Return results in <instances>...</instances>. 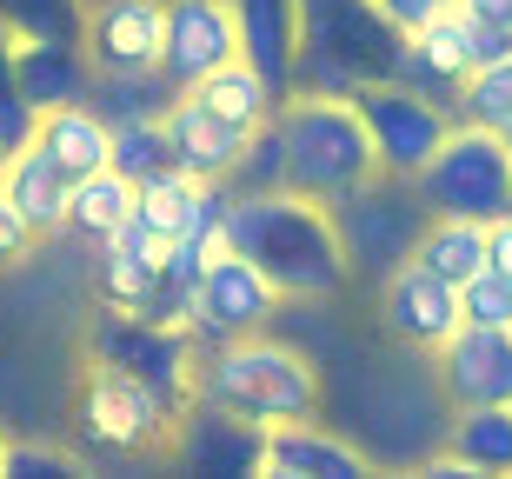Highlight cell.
I'll return each instance as SVG.
<instances>
[{"instance_id":"1","label":"cell","mask_w":512,"mask_h":479,"mask_svg":"<svg viewBox=\"0 0 512 479\" xmlns=\"http://www.w3.org/2000/svg\"><path fill=\"white\" fill-rule=\"evenodd\" d=\"M227 247L247 253L253 267L273 280L280 300H333L346 287V273H353L333 207H320V200H306L293 187L233 193Z\"/></svg>"},{"instance_id":"2","label":"cell","mask_w":512,"mask_h":479,"mask_svg":"<svg viewBox=\"0 0 512 479\" xmlns=\"http://www.w3.org/2000/svg\"><path fill=\"white\" fill-rule=\"evenodd\" d=\"M193 400L220 406L233 420L280 426V420H313L320 413V366L300 346L273 340V333H240V340H213L193 373Z\"/></svg>"},{"instance_id":"3","label":"cell","mask_w":512,"mask_h":479,"mask_svg":"<svg viewBox=\"0 0 512 479\" xmlns=\"http://www.w3.org/2000/svg\"><path fill=\"white\" fill-rule=\"evenodd\" d=\"M280 147H286V187L320 200V207H340L346 193H360L380 154H373V134H366L360 107L346 94H293L280 100Z\"/></svg>"},{"instance_id":"4","label":"cell","mask_w":512,"mask_h":479,"mask_svg":"<svg viewBox=\"0 0 512 479\" xmlns=\"http://www.w3.org/2000/svg\"><path fill=\"white\" fill-rule=\"evenodd\" d=\"M399 34L380 0H300V80L293 94H360L366 80L399 74Z\"/></svg>"},{"instance_id":"5","label":"cell","mask_w":512,"mask_h":479,"mask_svg":"<svg viewBox=\"0 0 512 479\" xmlns=\"http://www.w3.org/2000/svg\"><path fill=\"white\" fill-rule=\"evenodd\" d=\"M419 193L433 213H459V220L512 213V140L479 120H453L439 154L419 167Z\"/></svg>"},{"instance_id":"6","label":"cell","mask_w":512,"mask_h":479,"mask_svg":"<svg viewBox=\"0 0 512 479\" xmlns=\"http://www.w3.org/2000/svg\"><path fill=\"white\" fill-rule=\"evenodd\" d=\"M333 220H340L346 260L386 280L399 260H413L433 207H426V193H419L413 173H373L360 193H346L340 207H333Z\"/></svg>"},{"instance_id":"7","label":"cell","mask_w":512,"mask_h":479,"mask_svg":"<svg viewBox=\"0 0 512 479\" xmlns=\"http://www.w3.org/2000/svg\"><path fill=\"white\" fill-rule=\"evenodd\" d=\"M74 420L100 453H153V446H167L173 433H180V406H173L160 386L94 360L87 366V386H80Z\"/></svg>"},{"instance_id":"8","label":"cell","mask_w":512,"mask_h":479,"mask_svg":"<svg viewBox=\"0 0 512 479\" xmlns=\"http://www.w3.org/2000/svg\"><path fill=\"white\" fill-rule=\"evenodd\" d=\"M193 333L187 326H153L140 320V313H120L107 307L94 320V333H87V360H107L120 366V373H133V380L160 386L180 413L193 406V373H200V353H193Z\"/></svg>"},{"instance_id":"9","label":"cell","mask_w":512,"mask_h":479,"mask_svg":"<svg viewBox=\"0 0 512 479\" xmlns=\"http://www.w3.org/2000/svg\"><path fill=\"white\" fill-rule=\"evenodd\" d=\"M353 107H360L366 134H373V154H380V173H413L439 154V140L453 134V107L433 94H419V87H406V80H366L360 94H353Z\"/></svg>"},{"instance_id":"10","label":"cell","mask_w":512,"mask_h":479,"mask_svg":"<svg viewBox=\"0 0 512 479\" xmlns=\"http://www.w3.org/2000/svg\"><path fill=\"white\" fill-rule=\"evenodd\" d=\"M160 40H167V0H94L80 20V47L100 80L160 74Z\"/></svg>"},{"instance_id":"11","label":"cell","mask_w":512,"mask_h":479,"mask_svg":"<svg viewBox=\"0 0 512 479\" xmlns=\"http://www.w3.org/2000/svg\"><path fill=\"white\" fill-rule=\"evenodd\" d=\"M273 313H280V293L247 253H213L193 287V340H240V333H260Z\"/></svg>"},{"instance_id":"12","label":"cell","mask_w":512,"mask_h":479,"mask_svg":"<svg viewBox=\"0 0 512 479\" xmlns=\"http://www.w3.org/2000/svg\"><path fill=\"white\" fill-rule=\"evenodd\" d=\"M240 60V20L233 0H167V40H160V80L187 94L213 67Z\"/></svg>"},{"instance_id":"13","label":"cell","mask_w":512,"mask_h":479,"mask_svg":"<svg viewBox=\"0 0 512 479\" xmlns=\"http://www.w3.org/2000/svg\"><path fill=\"white\" fill-rule=\"evenodd\" d=\"M380 326L399 346H413V353H439V346L466 326L459 287L439 280V273H426L419 260H399V267L380 280Z\"/></svg>"},{"instance_id":"14","label":"cell","mask_w":512,"mask_h":479,"mask_svg":"<svg viewBox=\"0 0 512 479\" xmlns=\"http://www.w3.org/2000/svg\"><path fill=\"white\" fill-rule=\"evenodd\" d=\"M433 380L453 406H512V326H459L433 353Z\"/></svg>"},{"instance_id":"15","label":"cell","mask_w":512,"mask_h":479,"mask_svg":"<svg viewBox=\"0 0 512 479\" xmlns=\"http://www.w3.org/2000/svg\"><path fill=\"white\" fill-rule=\"evenodd\" d=\"M393 80L446 100V107L459 114V87L473 80V14H466V7H446V14H433L419 34H406Z\"/></svg>"},{"instance_id":"16","label":"cell","mask_w":512,"mask_h":479,"mask_svg":"<svg viewBox=\"0 0 512 479\" xmlns=\"http://www.w3.org/2000/svg\"><path fill=\"white\" fill-rule=\"evenodd\" d=\"M260 473H273V479H360L366 453L313 420H280V426H260Z\"/></svg>"},{"instance_id":"17","label":"cell","mask_w":512,"mask_h":479,"mask_svg":"<svg viewBox=\"0 0 512 479\" xmlns=\"http://www.w3.org/2000/svg\"><path fill=\"white\" fill-rule=\"evenodd\" d=\"M20 94H27V107L34 114H47V107H74V100H94L100 74L94 60H87V47H80L74 34H20Z\"/></svg>"},{"instance_id":"18","label":"cell","mask_w":512,"mask_h":479,"mask_svg":"<svg viewBox=\"0 0 512 479\" xmlns=\"http://www.w3.org/2000/svg\"><path fill=\"white\" fill-rule=\"evenodd\" d=\"M167 140H173V160H180L187 173H200V180H233L240 160H247V140L253 134H247V127H233V120H220L207 100L173 94Z\"/></svg>"},{"instance_id":"19","label":"cell","mask_w":512,"mask_h":479,"mask_svg":"<svg viewBox=\"0 0 512 479\" xmlns=\"http://www.w3.org/2000/svg\"><path fill=\"white\" fill-rule=\"evenodd\" d=\"M240 20V60H253L266 74V87L280 100H293L300 80V0H233Z\"/></svg>"},{"instance_id":"20","label":"cell","mask_w":512,"mask_h":479,"mask_svg":"<svg viewBox=\"0 0 512 479\" xmlns=\"http://www.w3.org/2000/svg\"><path fill=\"white\" fill-rule=\"evenodd\" d=\"M173 460L193 473H260V426L193 400L173 433Z\"/></svg>"},{"instance_id":"21","label":"cell","mask_w":512,"mask_h":479,"mask_svg":"<svg viewBox=\"0 0 512 479\" xmlns=\"http://www.w3.org/2000/svg\"><path fill=\"white\" fill-rule=\"evenodd\" d=\"M34 147L54 160L60 173L87 180V173L114 167V120L100 114L94 100H74V107H47V114H40V127H34Z\"/></svg>"},{"instance_id":"22","label":"cell","mask_w":512,"mask_h":479,"mask_svg":"<svg viewBox=\"0 0 512 479\" xmlns=\"http://www.w3.org/2000/svg\"><path fill=\"white\" fill-rule=\"evenodd\" d=\"M0 193L27 213V227H34V233H60V227H67V200H74V173H60L54 160L27 140V147L7 160V173H0Z\"/></svg>"},{"instance_id":"23","label":"cell","mask_w":512,"mask_h":479,"mask_svg":"<svg viewBox=\"0 0 512 479\" xmlns=\"http://www.w3.org/2000/svg\"><path fill=\"white\" fill-rule=\"evenodd\" d=\"M193 100H207L220 120H233V127H247V134H260L266 120L280 114V94L266 87V74L253 67V60H227V67H213L200 87H187Z\"/></svg>"},{"instance_id":"24","label":"cell","mask_w":512,"mask_h":479,"mask_svg":"<svg viewBox=\"0 0 512 479\" xmlns=\"http://www.w3.org/2000/svg\"><path fill=\"white\" fill-rule=\"evenodd\" d=\"M413 260L426 273H439V280L466 287L473 273H486V220L433 213V220H426V233H419V247H413Z\"/></svg>"},{"instance_id":"25","label":"cell","mask_w":512,"mask_h":479,"mask_svg":"<svg viewBox=\"0 0 512 479\" xmlns=\"http://www.w3.org/2000/svg\"><path fill=\"white\" fill-rule=\"evenodd\" d=\"M446 446L479 479H506L512 473V406H453Z\"/></svg>"},{"instance_id":"26","label":"cell","mask_w":512,"mask_h":479,"mask_svg":"<svg viewBox=\"0 0 512 479\" xmlns=\"http://www.w3.org/2000/svg\"><path fill=\"white\" fill-rule=\"evenodd\" d=\"M140 207V187H133L127 173H114V167H100V173H87V180H74V200H67V233H80V240H107V233L127 220V213Z\"/></svg>"},{"instance_id":"27","label":"cell","mask_w":512,"mask_h":479,"mask_svg":"<svg viewBox=\"0 0 512 479\" xmlns=\"http://www.w3.org/2000/svg\"><path fill=\"white\" fill-rule=\"evenodd\" d=\"M94 280H100V300H107V307L140 313V307H147V293H153V280H160V260L140 253V247H127V240H100Z\"/></svg>"},{"instance_id":"28","label":"cell","mask_w":512,"mask_h":479,"mask_svg":"<svg viewBox=\"0 0 512 479\" xmlns=\"http://www.w3.org/2000/svg\"><path fill=\"white\" fill-rule=\"evenodd\" d=\"M160 167H173L167 114H127V120H114V173H127L133 187H140V180H153Z\"/></svg>"},{"instance_id":"29","label":"cell","mask_w":512,"mask_h":479,"mask_svg":"<svg viewBox=\"0 0 512 479\" xmlns=\"http://www.w3.org/2000/svg\"><path fill=\"white\" fill-rule=\"evenodd\" d=\"M20 27L14 20H0V140H7V147H27V140H34V127H40V114L34 107H27V94H20Z\"/></svg>"},{"instance_id":"30","label":"cell","mask_w":512,"mask_h":479,"mask_svg":"<svg viewBox=\"0 0 512 479\" xmlns=\"http://www.w3.org/2000/svg\"><path fill=\"white\" fill-rule=\"evenodd\" d=\"M459 120H479V127H512V54L479 67L466 87H459Z\"/></svg>"},{"instance_id":"31","label":"cell","mask_w":512,"mask_h":479,"mask_svg":"<svg viewBox=\"0 0 512 479\" xmlns=\"http://www.w3.org/2000/svg\"><path fill=\"white\" fill-rule=\"evenodd\" d=\"M459 307H466V326H512V280L506 273H473L459 287Z\"/></svg>"},{"instance_id":"32","label":"cell","mask_w":512,"mask_h":479,"mask_svg":"<svg viewBox=\"0 0 512 479\" xmlns=\"http://www.w3.org/2000/svg\"><path fill=\"white\" fill-rule=\"evenodd\" d=\"M34 240H40V233L27 227V213H20L14 200L0 193V267H14V260H20L27 247H34Z\"/></svg>"},{"instance_id":"33","label":"cell","mask_w":512,"mask_h":479,"mask_svg":"<svg viewBox=\"0 0 512 479\" xmlns=\"http://www.w3.org/2000/svg\"><path fill=\"white\" fill-rule=\"evenodd\" d=\"M446 7H459V0H380V14L393 20L399 34H419L433 14H446Z\"/></svg>"},{"instance_id":"34","label":"cell","mask_w":512,"mask_h":479,"mask_svg":"<svg viewBox=\"0 0 512 479\" xmlns=\"http://www.w3.org/2000/svg\"><path fill=\"white\" fill-rule=\"evenodd\" d=\"M7 473L14 479H40V473H74V466L47 453V446H7Z\"/></svg>"},{"instance_id":"35","label":"cell","mask_w":512,"mask_h":479,"mask_svg":"<svg viewBox=\"0 0 512 479\" xmlns=\"http://www.w3.org/2000/svg\"><path fill=\"white\" fill-rule=\"evenodd\" d=\"M486 267H493V273H506V280H512V213L486 220Z\"/></svg>"},{"instance_id":"36","label":"cell","mask_w":512,"mask_h":479,"mask_svg":"<svg viewBox=\"0 0 512 479\" xmlns=\"http://www.w3.org/2000/svg\"><path fill=\"white\" fill-rule=\"evenodd\" d=\"M419 473H433V479H479L473 466L453 453V446H446V453H426V466H419Z\"/></svg>"},{"instance_id":"37","label":"cell","mask_w":512,"mask_h":479,"mask_svg":"<svg viewBox=\"0 0 512 479\" xmlns=\"http://www.w3.org/2000/svg\"><path fill=\"white\" fill-rule=\"evenodd\" d=\"M466 14H479V20H493V27H512V0H459Z\"/></svg>"},{"instance_id":"38","label":"cell","mask_w":512,"mask_h":479,"mask_svg":"<svg viewBox=\"0 0 512 479\" xmlns=\"http://www.w3.org/2000/svg\"><path fill=\"white\" fill-rule=\"evenodd\" d=\"M7 160H14V147H7V140H0V173H7Z\"/></svg>"},{"instance_id":"39","label":"cell","mask_w":512,"mask_h":479,"mask_svg":"<svg viewBox=\"0 0 512 479\" xmlns=\"http://www.w3.org/2000/svg\"><path fill=\"white\" fill-rule=\"evenodd\" d=\"M0 473H7V440H0Z\"/></svg>"},{"instance_id":"40","label":"cell","mask_w":512,"mask_h":479,"mask_svg":"<svg viewBox=\"0 0 512 479\" xmlns=\"http://www.w3.org/2000/svg\"><path fill=\"white\" fill-rule=\"evenodd\" d=\"M506 140H512V127H506Z\"/></svg>"}]
</instances>
